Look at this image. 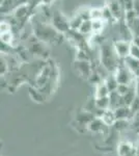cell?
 Returning <instances> with one entry per match:
<instances>
[{"label": "cell", "instance_id": "17", "mask_svg": "<svg viewBox=\"0 0 139 156\" xmlns=\"http://www.w3.org/2000/svg\"><path fill=\"white\" fill-rule=\"evenodd\" d=\"M133 9H134V12H136V15H137V16L139 17V0H135V2H134Z\"/></svg>", "mask_w": 139, "mask_h": 156}, {"label": "cell", "instance_id": "12", "mask_svg": "<svg viewBox=\"0 0 139 156\" xmlns=\"http://www.w3.org/2000/svg\"><path fill=\"white\" fill-rule=\"evenodd\" d=\"M90 19L92 20H103V9H92L89 11Z\"/></svg>", "mask_w": 139, "mask_h": 156}, {"label": "cell", "instance_id": "10", "mask_svg": "<svg viewBox=\"0 0 139 156\" xmlns=\"http://www.w3.org/2000/svg\"><path fill=\"white\" fill-rule=\"evenodd\" d=\"M78 65V70L81 71V73L83 75L86 74L87 76H89L90 74V67H89V64L86 62V60H79L77 62Z\"/></svg>", "mask_w": 139, "mask_h": 156}, {"label": "cell", "instance_id": "4", "mask_svg": "<svg viewBox=\"0 0 139 156\" xmlns=\"http://www.w3.org/2000/svg\"><path fill=\"white\" fill-rule=\"evenodd\" d=\"M36 36L42 41H49V40H53L57 36V32L52 27H49L45 24H40L36 27Z\"/></svg>", "mask_w": 139, "mask_h": 156}, {"label": "cell", "instance_id": "13", "mask_svg": "<svg viewBox=\"0 0 139 156\" xmlns=\"http://www.w3.org/2000/svg\"><path fill=\"white\" fill-rule=\"evenodd\" d=\"M84 21V20L82 19V17L80 16V15H78V16H76L74 19L72 20V21L70 22V26H71V28H73V29H79V27L81 26V24H82V22Z\"/></svg>", "mask_w": 139, "mask_h": 156}, {"label": "cell", "instance_id": "1", "mask_svg": "<svg viewBox=\"0 0 139 156\" xmlns=\"http://www.w3.org/2000/svg\"><path fill=\"white\" fill-rule=\"evenodd\" d=\"M120 57L116 54L113 45L104 44L101 47V62L108 71H115L120 67Z\"/></svg>", "mask_w": 139, "mask_h": 156}, {"label": "cell", "instance_id": "16", "mask_svg": "<svg viewBox=\"0 0 139 156\" xmlns=\"http://www.w3.org/2000/svg\"><path fill=\"white\" fill-rule=\"evenodd\" d=\"M134 2H135V0H123V9H125V12L130 11V9H133Z\"/></svg>", "mask_w": 139, "mask_h": 156}, {"label": "cell", "instance_id": "3", "mask_svg": "<svg viewBox=\"0 0 139 156\" xmlns=\"http://www.w3.org/2000/svg\"><path fill=\"white\" fill-rule=\"evenodd\" d=\"M115 77L117 79L118 83L120 84H127L129 85L131 83L133 79L134 75L132 74V72L128 69V67L125 64L123 66H120L117 69L115 70Z\"/></svg>", "mask_w": 139, "mask_h": 156}, {"label": "cell", "instance_id": "8", "mask_svg": "<svg viewBox=\"0 0 139 156\" xmlns=\"http://www.w3.org/2000/svg\"><path fill=\"white\" fill-rule=\"evenodd\" d=\"M105 83H106V85H107V87H108V90H109L110 93L115 92V90H117V87H118V84H120V83H118V81H117V79H116L115 75L108 76L107 79L105 80Z\"/></svg>", "mask_w": 139, "mask_h": 156}, {"label": "cell", "instance_id": "2", "mask_svg": "<svg viewBox=\"0 0 139 156\" xmlns=\"http://www.w3.org/2000/svg\"><path fill=\"white\" fill-rule=\"evenodd\" d=\"M131 45L132 42L127 41V40H120V41H115L113 43V47L120 59H125L130 55L131 51Z\"/></svg>", "mask_w": 139, "mask_h": 156}, {"label": "cell", "instance_id": "5", "mask_svg": "<svg viewBox=\"0 0 139 156\" xmlns=\"http://www.w3.org/2000/svg\"><path fill=\"white\" fill-rule=\"evenodd\" d=\"M53 25H54L55 29L62 32L67 31L71 28L70 22H68L64 17L58 12H55L54 15H53Z\"/></svg>", "mask_w": 139, "mask_h": 156}, {"label": "cell", "instance_id": "7", "mask_svg": "<svg viewBox=\"0 0 139 156\" xmlns=\"http://www.w3.org/2000/svg\"><path fill=\"white\" fill-rule=\"evenodd\" d=\"M109 9H110V11H111V12H112L113 17H114L115 19H120V18H122V17L123 16V5H120L117 1H112V2H111L110 5H109Z\"/></svg>", "mask_w": 139, "mask_h": 156}, {"label": "cell", "instance_id": "14", "mask_svg": "<svg viewBox=\"0 0 139 156\" xmlns=\"http://www.w3.org/2000/svg\"><path fill=\"white\" fill-rule=\"evenodd\" d=\"M92 31L99 32L103 28V21L102 20H92Z\"/></svg>", "mask_w": 139, "mask_h": 156}, {"label": "cell", "instance_id": "15", "mask_svg": "<svg viewBox=\"0 0 139 156\" xmlns=\"http://www.w3.org/2000/svg\"><path fill=\"white\" fill-rule=\"evenodd\" d=\"M130 56L135 57V58L139 59V46L133 44L131 45V51H130Z\"/></svg>", "mask_w": 139, "mask_h": 156}, {"label": "cell", "instance_id": "18", "mask_svg": "<svg viewBox=\"0 0 139 156\" xmlns=\"http://www.w3.org/2000/svg\"><path fill=\"white\" fill-rule=\"evenodd\" d=\"M136 94L139 97V77L136 78Z\"/></svg>", "mask_w": 139, "mask_h": 156}, {"label": "cell", "instance_id": "6", "mask_svg": "<svg viewBox=\"0 0 139 156\" xmlns=\"http://www.w3.org/2000/svg\"><path fill=\"white\" fill-rule=\"evenodd\" d=\"M123 60V64L128 67V69L132 72V74L136 78L139 77V59L129 55L128 57H126V58Z\"/></svg>", "mask_w": 139, "mask_h": 156}, {"label": "cell", "instance_id": "9", "mask_svg": "<svg viewBox=\"0 0 139 156\" xmlns=\"http://www.w3.org/2000/svg\"><path fill=\"white\" fill-rule=\"evenodd\" d=\"M78 31H79V34H90V32L92 31V20H84V21L82 22L81 26L79 27V29H78Z\"/></svg>", "mask_w": 139, "mask_h": 156}, {"label": "cell", "instance_id": "11", "mask_svg": "<svg viewBox=\"0 0 139 156\" xmlns=\"http://www.w3.org/2000/svg\"><path fill=\"white\" fill-rule=\"evenodd\" d=\"M128 26H129V28H130L131 32H132L133 37H139V17L138 16L136 17L135 20H134L131 24H129Z\"/></svg>", "mask_w": 139, "mask_h": 156}]
</instances>
